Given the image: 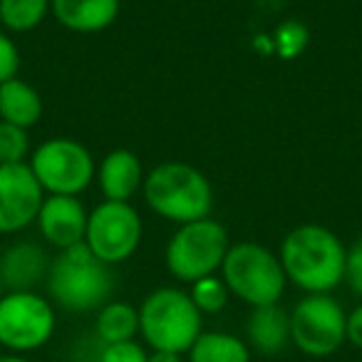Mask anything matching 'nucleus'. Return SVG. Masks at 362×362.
I'll list each match as a JSON object with an SVG mask.
<instances>
[{"label":"nucleus","instance_id":"nucleus-1","mask_svg":"<svg viewBox=\"0 0 362 362\" xmlns=\"http://www.w3.org/2000/svg\"><path fill=\"white\" fill-rule=\"evenodd\" d=\"M278 258L288 281L308 296L330 293L345 281L347 248L330 228L317 223L293 228L283 238Z\"/></svg>","mask_w":362,"mask_h":362},{"label":"nucleus","instance_id":"nucleus-2","mask_svg":"<svg viewBox=\"0 0 362 362\" xmlns=\"http://www.w3.org/2000/svg\"><path fill=\"white\" fill-rule=\"evenodd\" d=\"M47 293L67 313H90L107 305L115 291V276L85 243L60 251L50 263Z\"/></svg>","mask_w":362,"mask_h":362},{"label":"nucleus","instance_id":"nucleus-3","mask_svg":"<svg viewBox=\"0 0 362 362\" xmlns=\"http://www.w3.org/2000/svg\"><path fill=\"white\" fill-rule=\"evenodd\" d=\"M144 202L156 216L179 226L209 218L214 192L209 179L192 164L164 161L144 176Z\"/></svg>","mask_w":362,"mask_h":362},{"label":"nucleus","instance_id":"nucleus-4","mask_svg":"<svg viewBox=\"0 0 362 362\" xmlns=\"http://www.w3.org/2000/svg\"><path fill=\"white\" fill-rule=\"evenodd\" d=\"M202 313L181 288H156L139 305V332L156 352L187 355L202 335Z\"/></svg>","mask_w":362,"mask_h":362},{"label":"nucleus","instance_id":"nucleus-5","mask_svg":"<svg viewBox=\"0 0 362 362\" xmlns=\"http://www.w3.org/2000/svg\"><path fill=\"white\" fill-rule=\"evenodd\" d=\"M221 278L228 293L241 298L251 308L276 305L288 283L281 258L266 246L251 241L228 248L221 266Z\"/></svg>","mask_w":362,"mask_h":362},{"label":"nucleus","instance_id":"nucleus-6","mask_svg":"<svg viewBox=\"0 0 362 362\" xmlns=\"http://www.w3.org/2000/svg\"><path fill=\"white\" fill-rule=\"evenodd\" d=\"M228 233L214 218L184 223L166 246V268L181 283H197L221 271L228 253Z\"/></svg>","mask_w":362,"mask_h":362},{"label":"nucleus","instance_id":"nucleus-7","mask_svg":"<svg viewBox=\"0 0 362 362\" xmlns=\"http://www.w3.org/2000/svg\"><path fill=\"white\" fill-rule=\"evenodd\" d=\"M30 169L50 197H77L92 184L97 166L90 149L70 136L47 139L33 151Z\"/></svg>","mask_w":362,"mask_h":362},{"label":"nucleus","instance_id":"nucleus-8","mask_svg":"<svg viewBox=\"0 0 362 362\" xmlns=\"http://www.w3.org/2000/svg\"><path fill=\"white\" fill-rule=\"evenodd\" d=\"M291 342L308 357H330L347 342V313L330 293H313L291 313Z\"/></svg>","mask_w":362,"mask_h":362},{"label":"nucleus","instance_id":"nucleus-9","mask_svg":"<svg viewBox=\"0 0 362 362\" xmlns=\"http://www.w3.org/2000/svg\"><path fill=\"white\" fill-rule=\"evenodd\" d=\"M55 308L35 291L6 293L0 298V345L8 352L40 350L55 332Z\"/></svg>","mask_w":362,"mask_h":362},{"label":"nucleus","instance_id":"nucleus-10","mask_svg":"<svg viewBox=\"0 0 362 362\" xmlns=\"http://www.w3.org/2000/svg\"><path fill=\"white\" fill-rule=\"evenodd\" d=\"M141 243V216L129 202H102L87 218L85 246L107 266L134 256Z\"/></svg>","mask_w":362,"mask_h":362},{"label":"nucleus","instance_id":"nucleus-11","mask_svg":"<svg viewBox=\"0 0 362 362\" xmlns=\"http://www.w3.org/2000/svg\"><path fill=\"white\" fill-rule=\"evenodd\" d=\"M42 194L30 164H0V233H18L37 221Z\"/></svg>","mask_w":362,"mask_h":362},{"label":"nucleus","instance_id":"nucleus-12","mask_svg":"<svg viewBox=\"0 0 362 362\" xmlns=\"http://www.w3.org/2000/svg\"><path fill=\"white\" fill-rule=\"evenodd\" d=\"M87 218L90 214L77 197H47L37 214V226L50 246L65 251L85 243Z\"/></svg>","mask_w":362,"mask_h":362},{"label":"nucleus","instance_id":"nucleus-13","mask_svg":"<svg viewBox=\"0 0 362 362\" xmlns=\"http://www.w3.org/2000/svg\"><path fill=\"white\" fill-rule=\"evenodd\" d=\"M52 258L42 246L33 241H18L0 253V278L6 293L35 291L42 281H47Z\"/></svg>","mask_w":362,"mask_h":362},{"label":"nucleus","instance_id":"nucleus-14","mask_svg":"<svg viewBox=\"0 0 362 362\" xmlns=\"http://www.w3.org/2000/svg\"><path fill=\"white\" fill-rule=\"evenodd\" d=\"M144 166L139 156L129 149H115L102 159L97 181L105 202H129L144 187Z\"/></svg>","mask_w":362,"mask_h":362},{"label":"nucleus","instance_id":"nucleus-15","mask_svg":"<svg viewBox=\"0 0 362 362\" xmlns=\"http://www.w3.org/2000/svg\"><path fill=\"white\" fill-rule=\"evenodd\" d=\"M50 11L72 33H100L119 16V0H50Z\"/></svg>","mask_w":362,"mask_h":362},{"label":"nucleus","instance_id":"nucleus-16","mask_svg":"<svg viewBox=\"0 0 362 362\" xmlns=\"http://www.w3.org/2000/svg\"><path fill=\"white\" fill-rule=\"evenodd\" d=\"M248 345L261 355H278L291 345V313L281 305L253 308L246 322Z\"/></svg>","mask_w":362,"mask_h":362},{"label":"nucleus","instance_id":"nucleus-17","mask_svg":"<svg viewBox=\"0 0 362 362\" xmlns=\"http://www.w3.org/2000/svg\"><path fill=\"white\" fill-rule=\"evenodd\" d=\"M40 117L42 97L37 95L35 87L18 80V77L0 85V122L30 129L33 124H37Z\"/></svg>","mask_w":362,"mask_h":362},{"label":"nucleus","instance_id":"nucleus-18","mask_svg":"<svg viewBox=\"0 0 362 362\" xmlns=\"http://www.w3.org/2000/svg\"><path fill=\"white\" fill-rule=\"evenodd\" d=\"M95 330L105 345L134 340L139 332V308L124 300H110L97 310Z\"/></svg>","mask_w":362,"mask_h":362},{"label":"nucleus","instance_id":"nucleus-19","mask_svg":"<svg viewBox=\"0 0 362 362\" xmlns=\"http://www.w3.org/2000/svg\"><path fill=\"white\" fill-rule=\"evenodd\" d=\"M189 362H251V347L231 332L209 330L187 352Z\"/></svg>","mask_w":362,"mask_h":362},{"label":"nucleus","instance_id":"nucleus-20","mask_svg":"<svg viewBox=\"0 0 362 362\" xmlns=\"http://www.w3.org/2000/svg\"><path fill=\"white\" fill-rule=\"evenodd\" d=\"M50 11V0H0V23L11 33L35 30Z\"/></svg>","mask_w":362,"mask_h":362},{"label":"nucleus","instance_id":"nucleus-21","mask_svg":"<svg viewBox=\"0 0 362 362\" xmlns=\"http://www.w3.org/2000/svg\"><path fill=\"white\" fill-rule=\"evenodd\" d=\"M189 296H192L194 305L199 308L202 315H214V313H221L223 308H226L228 296H231V293H228L223 278L206 276V278H202V281L192 283Z\"/></svg>","mask_w":362,"mask_h":362},{"label":"nucleus","instance_id":"nucleus-22","mask_svg":"<svg viewBox=\"0 0 362 362\" xmlns=\"http://www.w3.org/2000/svg\"><path fill=\"white\" fill-rule=\"evenodd\" d=\"M30 139L28 129L0 122V164H25Z\"/></svg>","mask_w":362,"mask_h":362},{"label":"nucleus","instance_id":"nucleus-23","mask_svg":"<svg viewBox=\"0 0 362 362\" xmlns=\"http://www.w3.org/2000/svg\"><path fill=\"white\" fill-rule=\"evenodd\" d=\"M308 42V30L298 23H286V25L278 30V37H276V45H278V52H281L286 60H293L298 52H303Z\"/></svg>","mask_w":362,"mask_h":362},{"label":"nucleus","instance_id":"nucleus-24","mask_svg":"<svg viewBox=\"0 0 362 362\" xmlns=\"http://www.w3.org/2000/svg\"><path fill=\"white\" fill-rule=\"evenodd\" d=\"M100 362H149V352L136 340L115 342V345H105Z\"/></svg>","mask_w":362,"mask_h":362},{"label":"nucleus","instance_id":"nucleus-25","mask_svg":"<svg viewBox=\"0 0 362 362\" xmlns=\"http://www.w3.org/2000/svg\"><path fill=\"white\" fill-rule=\"evenodd\" d=\"M18 70H21V52H18V45L0 30V85L13 77H18Z\"/></svg>","mask_w":362,"mask_h":362},{"label":"nucleus","instance_id":"nucleus-26","mask_svg":"<svg viewBox=\"0 0 362 362\" xmlns=\"http://www.w3.org/2000/svg\"><path fill=\"white\" fill-rule=\"evenodd\" d=\"M345 281L350 288L362 298V236L347 248V263H345Z\"/></svg>","mask_w":362,"mask_h":362},{"label":"nucleus","instance_id":"nucleus-27","mask_svg":"<svg viewBox=\"0 0 362 362\" xmlns=\"http://www.w3.org/2000/svg\"><path fill=\"white\" fill-rule=\"evenodd\" d=\"M347 342L362 350V303L352 313H347Z\"/></svg>","mask_w":362,"mask_h":362},{"label":"nucleus","instance_id":"nucleus-28","mask_svg":"<svg viewBox=\"0 0 362 362\" xmlns=\"http://www.w3.org/2000/svg\"><path fill=\"white\" fill-rule=\"evenodd\" d=\"M149 362H184V355H179V352H156V350H151L149 352Z\"/></svg>","mask_w":362,"mask_h":362},{"label":"nucleus","instance_id":"nucleus-29","mask_svg":"<svg viewBox=\"0 0 362 362\" xmlns=\"http://www.w3.org/2000/svg\"><path fill=\"white\" fill-rule=\"evenodd\" d=\"M0 362H30L25 355H18V352H6V355H0Z\"/></svg>","mask_w":362,"mask_h":362},{"label":"nucleus","instance_id":"nucleus-30","mask_svg":"<svg viewBox=\"0 0 362 362\" xmlns=\"http://www.w3.org/2000/svg\"><path fill=\"white\" fill-rule=\"evenodd\" d=\"M6 296V286H3V278H0V298Z\"/></svg>","mask_w":362,"mask_h":362}]
</instances>
